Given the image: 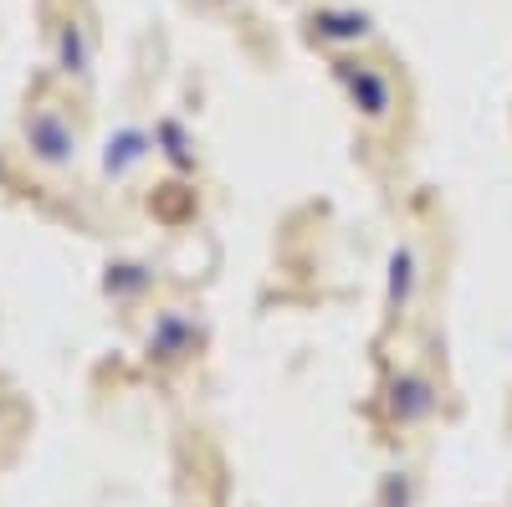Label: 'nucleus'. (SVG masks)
I'll return each mask as SVG.
<instances>
[{
  "label": "nucleus",
  "instance_id": "1",
  "mask_svg": "<svg viewBox=\"0 0 512 507\" xmlns=\"http://www.w3.org/2000/svg\"><path fill=\"white\" fill-rule=\"evenodd\" d=\"M26 149H31V159H41L47 169H67L77 159V129L67 123L62 108L47 103V108H36L26 118Z\"/></svg>",
  "mask_w": 512,
  "mask_h": 507
},
{
  "label": "nucleus",
  "instance_id": "2",
  "mask_svg": "<svg viewBox=\"0 0 512 507\" xmlns=\"http://www.w3.org/2000/svg\"><path fill=\"white\" fill-rule=\"evenodd\" d=\"M149 154V134H139V129H123L113 144H108V154H103V175H128V169H134L139 159Z\"/></svg>",
  "mask_w": 512,
  "mask_h": 507
},
{
  "label": "nucleus",
  "instance_id": "3",
  "mask_svg": "<svg viewBox=\"0 0 512 507\" xmlns=\"http://www.w3.org/2000/svg\"><path fill=\"white\" fill-rule=\"evenodd\" d=\"M185 318H175V313H169V318H159V333L149 338V349L159 354V359H180V349H185Z\"/></svg>",
  "mask_w": 512,
  "mask_h": 507
},
{
  "label": "nucleus",
  "instance_id": "4",
  "mask_svg": "<svg viewBox=\"0 0 512 507\" xmlns=\"http://www.w3.org/2000/svg\"><path fill=\"white\" fill-rule=\"evenodd\" d=\"M57 52H62V67H67V72H88V47H82V31H77V21H67V26H62V36H57Z\"/></svg>",
  "mask_w": 512,
  "mask_h": 507
}]
</instances>
